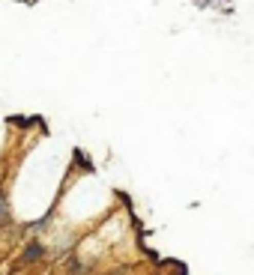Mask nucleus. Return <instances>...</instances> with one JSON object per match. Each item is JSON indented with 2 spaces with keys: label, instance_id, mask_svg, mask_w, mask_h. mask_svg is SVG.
Returning a JSON list of instances; mask_svg holds the SVG:
<instances>
[{
  "label": "nucleus",
  "instance_id": "1",
  "mask_svg": "<svg viewBox=\"0 0 254 275\" xmlns=\"http://www.w3.org/2000/svg\"><path fill=\"white\" fill-rule=\"evenodd\" d=\"M42 251H45V248H42V245H39V242H33V245H27V251H24V263H33V260H39L42 258Z\"/></svg>",
  "mask_w": 254,
  "mask_h": 275
},
{
  "label": "nucleus",
  "instance_id": "2",
  "mask_svg": "<svg viewBox=\"0 0 254 275\" xmlns=\"http://www.w3.org/2000/svg\"><path fill=\"white\" fill-rule=\"evenodd\" d=\"M3 215H6V194L0 191V222H3Z\"/></svg>",
  "mask_w": 254,
  "mask_h": 275
}]
</instances>
